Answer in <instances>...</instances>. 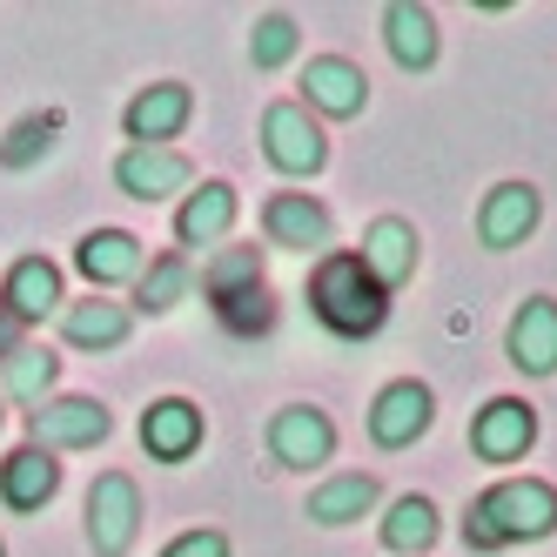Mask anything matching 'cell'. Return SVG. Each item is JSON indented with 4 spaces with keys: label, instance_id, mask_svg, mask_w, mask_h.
<instances>
[{
    "label": "cell",
    "instance_id": "6da1fadb",
    "mask_svg": "<svg viewBox=\"0 0 557 557\" xmlns=\"http://www.w3.org/2000/svg\"><path fill=\"white\" fill-rule=\"evenodd\" d=\"M550 531H557V484H544V476H497L463 510V544L484 557L510 544H544Z\"/></svg>",
    "mask_w": 557,
    "mask_h": 557
},
{
    "label": "cell",
    "instance_id": "7a4b0ae2",
    "mask_svg": "<svg viewBox=\"0 0 557 557\" xmlns=\"http://www.w3.org/2000/svg\"><path fill=\"white\" fill-rule=\"evenodd\" d=\"M309 315L343 343H370L389 323V289L363 269L356 249H330L309 269Z\"/></svg>",
    "mask_w": 557,
    "mask_h": 557
},
{
    "label": "cell",
    "instance_id": "3957f363",
    "mask_svg": "<svg viewBox=\"0 0 557 557\" xmlns=\"http://www.w3.org/2000/svg\"><path fill=\"white\" fill-rule=\"evenodd\" d=\"M108 404H95V396H48V404H34L27 410V436H34V450H95L108 444Z\"/></svg>",
    "mask_w": 557,
    "mask_h": 557
},
{
    "label": "cell",
    "instance_id": "277c9868",
    "mask_svg": "<svg viewBox=\"0 0 557 557\" xmlns=\"http://www.w3.org/2000/svg\"><path fill=\"white\" fill-rule=\"evenodd\" d=\"M141 531V491L128 470H101L88 484V550L95 557H128Z\"/></svg>",
    "mask_w": 557,
    "mask_h": 557
},
{
    "label": "cell",
    "instance_id": "5b68a950",
    "mask_svg": "<svg viewBox=\"0 0 557 557\" xmlns=\"http://www.w3.org/2000/svg\"><path fill=\"white\" fill-rule=\"evenodd\" d=\"M262 154L283 175H323L330 141H323V128H315V114L302 101H269L262 108Z\"/></svg>",
    "mask_w": 557,
    "mask_h": 557
},
{
    "label": "cell",
    "instance_id": "8992f818",
    "mask_svg": "<svg viewBox=\"0 0 557 557\" xmlns=\"http://www.w3.org/2000/svg\"><path fill=\"white\" fill-rule=\"evenodd\" d=\"M262 228H269L275 249H296V256H315V262H323L330 243H336V215L315 202V195H302V188L269 195V202H262Z\"/></svg>",
    "mask_w": 557,
    "mask_h": 557
},
{
    "label": "cell",
    "instance_id": "52a82bcc",
    "mask_svg": "<svg viewBox=\"0 0 557 557\" xmlns=\"http://www.w3.org/2000/svg\"><path fill=\"white\" fill-rule=\"evenodd\" d=\"M430 423H436V396H430V383L396 376V383L376 389V404H370V444H376V450H410Z\"/></svg>",
    "mask_w": 557,
    "mask_h": 557
},
{
    "label": "cell",
    "instance_id": "ba28073f",
    "mask_svg": "<svg viewBox=\"0 0 557 557\" xmlns=\"http://www.w3.org/2000/svg\"><path fill=\"white\" fill-rule=\"evenodd\" d=\"M269 457L283 470H323L336 457V423L315 404H283L269 417Z\"/></svg>",
    "mask_w": 557,
    "mask_h": 557
},
{
    "label": "cell",
    "instance_id": "9c48e42d",
    "mask_svg": "<svg viewBox=\"0 0 557 557\" xmlns=\"http://www.w3.org/2000/svg\"><path fill=\"white\" fill-rule=\"evenodd\" d=\"M537 222H544V195L531 182H497L484 195V209H476V243H484L491 256L524 249L531 235H537Z\"/></svg>",
    "mask_w": 557,
    "mask_h": 557
},
{
    "label": "cell",
    "instance_id": "30bf717a",
    "mask_svg": "<svg viewBox=\"0 0 557 557\" xmlns=\"http://www.w3.org/2000/svg\"><path fill=\"white\" fill-rule=\"evenodd\" d=\"M531 444H537V410L524 396H491V404L470 417V450L484 463H524Z\"/></svg>",
    "mask_w": 557,
    "mask_h": 557
},
{
    "label": "cell",
    "instance_id": "8fae6325",
    "mask_svg": "<svg viewBox=\"0 0 557 557\" xmlns=\"http://www.w3.org/2000/svg\"><path fill=\"white\" fill-rule=\"evenodd\" d=\"M188 122H195V95H188V82H154V88H141V95L122 108L128 148H169Z\"/></svg>",
    "mask_w": 557,
    "mask_h": 557
},
{
    "label": "cell",
    "instance_id": "7c38bea8",
    "mask_svg": "<svg viewBox=\"0 0 557 557\" xmlns=\"http://www.w3.org/2000/svg\"><path fill=\"white\" fill-rule=\"evenodd\" d=\"M302 108L309 114H330V122H356L370 108V74L343 61V54H315L302 67Z\"/></svg>",
    "mask_w": 557,
    "mask_h": 557
},
{
    "label": "cell",
    "instance_id": "4fadbf2b",
    "mask_svg": "<svg viewBox=\"0 0 557 557\" xmlns=\"http://www.w3.org/2000/svg\"><path fill=\"white\" fill-rule=\"evenodd\" d=\"M74 269L88 275V289H135V275L148 269V249L128 228H88L74 243Z\"/></svg>",
    "mask_w": 557,
    "mask_h": 557
},
{
    "label": "cell",
    "instance_id": "5bb4252c",
    "mask_svg": "<svg viewBox=\"0 0 557 557\" xmlns=\"http://www.w3.org/2000/svg\"><path fill=\"white\" fill-rule=\"evenodd\" d=\"M188 182H195V169L182 148H122L114 154V188L135 195V202H169Z\"/></svg>",
    "mask_w": 557,
    "mask_h": 557
},
{
    "label": "cell",
    "instance_id": "9a60e30c",
    "mask_svg": "<svg viewBox=\"0 0 557 557\" xmlns=\"http://www.w3.org/2000/svg\"><path fill=\"white\" fill-rule=\"evenodd\" d=\"M504 356L524 376H557V296H531L504 330Z\"/></svg>",
    "mask_w": 557,
    "mask_h": 557
},
{
    "label": "cell",
    "instance_id": "2e32d148",
    "mask_svg": "<svg viewBox=\"0 0 557 557\" xmlns=\"http://www.w3.org/2000/svg\"><path fill=\"white\" fill-rule=\"evenodd\" d=\"M202 436H209V423H202V410H195L188 396H162V404L141 410V450L154 463H188L202 450Z\"/></svg>",
    "mask_w": 557,
    "mask_h": 557
},
{
    "label": "cell",
    "instance_id": "e0dca14e",
    "mask_svg": "<svg viewBox=\"0 0 557 557\" xmlns=\"http://www.w3.org/2000/svg\"><path fill=\"white\" fill-rule=\"evenodd\" d=\"M363 269L376 275V283L396 296L417 275V256H423V243H417V222H404V215H376L370 228H363Z\"/></svg>",
    "mask_w": 557,
    "mask_h": 557
},
{
    "label": "cell",
    "instance_id": "ac0fdd59",
    "mask_svg": "<svg viewBox=\"0 0 557 557\" xmlns=\"http://www.w3.org/2000/svg\"><path fill=\"white\" fill-rule=\"evenodd\" d=\"M235 188L228 182H202V188H188L182 195V209H175V243L182 249H215L228 243V228H235Z\"/></svg>",
    "mask_w": 557,
    "mask_h": 557
},
{
    "label": "cell",
    "instance_id": "d6986e66",
    "mask_svg": "<svg viewBox=\"0 0 557 557\" xmlns=\"http://www.w3.org/2000/svg\"><path fill=\"white\" fill-rule=\"evenodd\" d=\"M383 41H389L396 67H410V74L436 67V54H444L436 14H430V8H417V0H389V8H383Z\"/></svg>",
    "mask_w": 557,
    "mask_h": 557
},
{
    "label": "cell",
    "instance_id": "ffe728a7",
    "mask_svg": "<svg viewBox=\"0 0 557 557\" xmlns=\"http://www.w3.org/2000/svg\"><path fill=\"white\" fill-rule=\"evenodd\" d=\"M383 504V491H376V476L370 470H343V476H330V484H315L309 491V524H323V531H343V524H363V517Z\"/></svg>",
    "mask_w": 557,
    "mask_h": 557
},
{
    "label": "cell",
    "instance_id": "44dd1931",
    "mask_svg": "<svg viewBox=\"0 0 557 557\" xmlns=\"http://www.w3.org/2000/svg\"><path fill=\"white\" fill-rule=\"evenodd\" d=\"M0 309L14 315V323H41V315L61 309V269L48 256H21L8 269V283H0Z\"/></svg>",
    "mask_w": 557,
    "mask_h": 557
},
{
    "label": "cell",
    "instance_id": "7402d4cb",
    "mask_svg": "<svg viewBox=\"0 0 557 557\" xmlns=\"http://www.w3.org/2000/svg\"><path fill=\"white\" fill-rule=\"evenodd\" d=\"M135 330V309L128 302H108V296H88V302H67L61 309V343L67 349H122Z\"/></svg>",
    "mask_w": 557,
    "mask_h": 557
},
{
    "label": "cell",
    "instance_id": "603a6c76",
    "mask_svg": "<svg viewBox=\"0 0 557 557\" xmlns=\"http://www.w3.org/2000/svg\"><path fill=\"white\" fill-rule=\"evenodd\" d=\"M54 491H61V463L48 450L21 444L8 463H0V504H8V510H41Z\"/></svg>",
    "mask_w": 557,
    "mask_h": 557
},
{
    "label": "cell",
    "instance_id": "cb8c5ba5",
    "mask_svg": "<svg viewBox=\"0 0 557 557\" xmlns=\"http://www.w3.org/2000/svg\"><path fill=\"white\" fill-rule=\"evenodd\" d=\"M436 537H444V517H436V504L430 497H396L389 510H383V544L396 550V557H423Z\"/></svg>",
    "mask_w": 557,
    "mask_h": 557
},
{
    "label": "cell",
    "instance_id": "d4e9b609",
    "mask_svg": "<svg viewBox=\"0 0 557 557\" xmlns=\"http://www.w3.org/2000/svg\"><path fill=\"white\" fill-rule=\"evenodd\" d=\"M188 289H195V269H188L182 249L175 256H148V269L135 275V309L141 315H169L175 302H188Z\"/></svg>",
    "mask_w": 557,
    "mask_h": 557
},
{
    "label": "cell",
    "instance_id": "484cf974",
    "mask_svg": "<svg viewBox=\"0 0 557 557\" xmlns=\"http://www.w3.org/2000/svg\"><path fill=\"white\" fill-rule=\"evenodd\" d=\"M0 370H8V396H14L21 410H34V404H48V396H54V383H61V356H54L48 343H21Z\"/></svg>",
    "mask_w": 557,
    "mask_h": 557
},
{
    "label": "cell",
    "instance_id": "4316f807",
    "mask_svg": "<svg viewBox=\"0 0 557 557\" xmlns=\"http://www.w3.org/2000/svg\"><path fill=\"white\" fill-rule=\"evenodd\" d=\"M202 289L215 296V309H228V302L269 289V283H262V249H215L209 269H202Z\"/></svg>",
    "mask_w": 557,
    "mask_h": 557
},
{
    "label": "cell",
    "instance_id": "83f0119b",
    "mask_svg": "<svg viewBox=\"0 0 557 557\" xmlns=\"http://www.w3.org/2000/svg\"><path fill=\"white\" fill-rule=\"evenodd\" d=\"M54 135H61V114H27V122L8 128V141H0V169H34L54 154Z\"/></svg>",
    "mask_w": 557,
    "mask_h": 557
},
{
    "label": "cell",
    "instance_id": "f1b7e54d",
    "mask_svg": "<svg viewBox=\"0 0 557 557\" xmlns=\"http://www.w3.org/2000/svg\"><path fill=\"white\" fill-rule=\"evenodd\" d=\"M296 48H302V27H296L289 14H262V21H256V34H249V61H256L262 74L289 67V61H296Z\"/></svg>",
    "mask_w": 557,
    "mask_h": 557
},
{
    "label": "cell",
    "instance_id": "f546056e",
    "mask_svg": "<svg viewBox=\"0 0 557 557\" xmlns=\"http://www.w3.org/2000/svg\"><path fill=\"white\" fill-rule=\"evenodd\" d=\"M162 557H228V537L222 531H182Z\"/></svg>",
    "mask_w": 557,
    "mask_h": 557
},
{
    "label": "cell",
    "instance_id": "4dcf8cb0",
    "mask_svg": "<svg viewBox=\"0 0 557 557\" xmlns=\"http://www.w3.org/2000/svg\"><path fill=\"white\" fill-rule=\"evenodd\" d=\"M14 330H21V323H14V315H8V309H0V363H8V356L21 349V343H14Z\"/></svg>",
    "mask_w": 557,
    "mask_h": 557
},
{
    "label": "cell",
    "instance_id": "1f68e13d",
    "mask_svg": "<svg viewBox=\"0 0 557 557\" xmlns=\"http://www.w3.org/2000/svg\"><path fill=\"white\" fill-rule=\"evenodd\" d=\"M0 557H8V544H0Z\"/></svg>",
    "mask_w": 557,
    "mask_h": 557
},
{
    "label": "cell",
    "instance_id": "d6a6232c",
    "mask_svg": "<svg viewBox=\"0 0 557 557\" xmlns=\"http://www.w3.org/2000/svg\"><path fill=\"white\" fill-rule=\"evenodd\" d=\"M0 423H8V410H0Z\"/></svg>",
    "mask_w": 557,
    "mask_h": 557
}]
</instances>
